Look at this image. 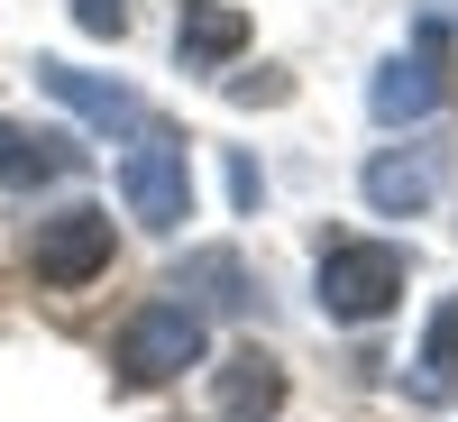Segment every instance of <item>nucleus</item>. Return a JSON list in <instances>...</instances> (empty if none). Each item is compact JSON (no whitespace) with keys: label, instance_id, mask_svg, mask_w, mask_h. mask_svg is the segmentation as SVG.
<instances>
[{"label":"nucleus","instance_id":"f257e3e1","mask_svg":"<svg viewBox=\"0 0 458 422\" xmlns=\"http://www.w3.org/2000/svg\"><path fill=\"white\" fill-rule=\"evenodd\" d=\"M394 294H403V248H386V239L321 248V313L330 322H376V313H394Z\"/></svg>","mask_w":458,"mask_h":422},{"label":"nucleus","instance_id":"0eeeda50","mask_svg":"<svg viewBox=\"0 0 458 422\" xmlns=\"http://www.w3.org/2000/svg\"><path fill=\"white\" fill-rule=\"evenodd\" d=\"M37 83H47L64 110H83L92 129H147V101L129 83H110V73H83V65H37Z\"/></svg>","mask_w":458,"mask_h":422},{"label":"nucleus","instance_id":"7ed1b4c3","mask_svg":"<svg viewBox=\"0 0 458 422\" xmlns=\"http://www.w3.org/2000/svg\"><path fill=\"white\" fill-rule=\"evenodd\" d=\"M193 358H202V313L183 294L129 313V331H120V376H129V386H165V376H183Z\"/></svg>","mask_w":458,"mask_h":422},{"label":"nucleus","instance_id":"f03ea898","mask_svg":"<svg viewBox=\"0 0 458 422\" xmlns=\"http://www.w3.org/2000/svg\"><path fill=\"white\" fill-rule=\"evenodd\" d=\"M120 202H129V220H147V229H174L183 211H193V157H183V138L138 129V147L120 157Z\"/></svg>","mask_w":458,"mask_h":422},{"label":"nucleus","instance_id":"ddd939ff","mask_svg":"<svg viewBox=\"0 0 458 422\" xmlns=\"http://www.w3.org/2000/svg\"><path fill=\"white\" fill-rule=\"evenodd\" d=\"M73 28H83V37H120L129 28V0H73Z\"/></svg>","mask_w":458,"mask_h":422},{"label":"nucleus","instance_id":"f8f14e48","mask_svg":"<svg viewBox=\"0 0 458 422\" xmlns=\"http://www.w3.org/2000/svg\"><path fill=\"white\" fill-rule=\"evenodd\" d=\"M193 285H202V303H220V313H239V303H248V294H239V257H229V248H202L193 266H183L174 294H193Z\"/></svg>","mask_w":458,"mask_h":422},{"label":"nucleus","instance_id":"423d86ee","mask_svg":"<svg viewBox=\"0 0 458 422\" xmlns=\"http://www.w3.org/2000/svg\"><path fill=\"white\" fill-rule=\"evenodd\" d=\"M358 194L386 211V220H403V211H422L431 194H440V147H386V157H367V175H358Z\"/></svg>","mask_w":458,"mask_h":422},{"label":"nucleus","instance_id":"20e7f679","mask_svg":"<svg viewBox=\"0 0 458 422\" xmlns=\"http://www.w3.org/2000/svg\"><path fill=\"white\" fill-rule=\"evenodd\" d=\"M28 266H37L47 285H92L101 266H110V211L73 202V211H55V220H37V239H28Z\"/></svg>","mask_w":458,"mask_h":422},{"label":"nucleus","instance_id":"39448f33","mask_svg":"<svg viewBox=\"0 0 458 422\" xmlns=\"http://www.w3.org/2000/svg\"><path fill=\"white\" fill-rule=\"evenodd\" d=\"M440 56H449V37H440V28H422V47H412V56H394V65L367 83V110H376L386 129L431 120V110H440V92H449V83H440Z\"/></svg>","mask_w":458,"mask_h":422},{"label":"nucleus","instance_id":"9d476101","mask_svg":"<svg viewBox=\"0 0 458 422\" xmlns=\"http://www.w3.org/2000/svg\"><path fill=\"white\" fill-rule=\"evenodd\" d=\"M276 404H284V367L266 358V349H239V358L220 367V413H239V422L257 413V422H266Z\"/></svg>","mask_w":458,"mask_h":422},{"label":"nucleus","instance_id":"6e6552de","mask_svg":"<svg viewBox=\"0 0 458 422\" xmlns=\"http://www.w3.org/2000/svg\"><path fill=\"white\" fill-rule=\"evenodd\" d=\"M83 166V147L55 138V129H19V120H0V184L10 194H37V184H55Z\"/></svg>","mask_w":458,"mask_h":422},{"label":"nucleus","instance_id":"1a4fd4ad","mask_svg":"<svg viewBox=\"0 0 458 422\" xmlns=\"http://www.w3.org/2000/svg\"><path fill=\"white\" fill-rule=\"evenodd\" d=\"M248 47V10H229V0H183V19H174V56L183 73H211Z\"/></svg>","mask_w":458,"mask_h":422},{"label":"nucleus","instance_id":"4468645a","mask_svg":"<svg viewBox=\"0 0 458 422\" xmlns=\"http://www.w3.org/2000/svg\"><path fill=\"white\" fill-rule=\"evenodd\" d=\"M257 194H266V184H257V166H248V157H239V166H229V202H239V211H248V202H257Z\"/></svg>","mask_w":458,"mask_h":422},{"label":"nucleus","instance_id":"9b49d317","mask_svg":"<svg viewBox=\"0 0 458 422\" xmlns=\"http://www.w3.org/2000/svg\"><path fill=\"white\" fill-rule=\"evenodd\" d=\"M412 395H431V404H449L458 395V294L431 313V331H422V358H412Z\"/></svg>","mask_w":458,"mask_h":422}]
</instances>
